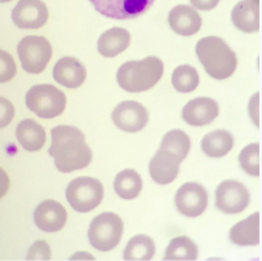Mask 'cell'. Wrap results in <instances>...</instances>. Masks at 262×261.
I'll return each mask as SVG.
<instances>
[{
  "label": "cell",
  "instance_id": "obj_1",
  "mask_svg": "<svg viewBox=\"0 0 262 261\" xmlns=\"http://www.w3.org/2000/svg\"><path fill=\"white\" fill-rule=\"evenodd\" d=\"M48 153L53 156L57 170L63 173L88 167L93 156L85 135L74 126H57L52 129V144Z\"/></svg>",
  "mask_w": 262,
  "mask_h": 261
},
{
  "label": "cell",
  "instance_id": "obj_2",
  "mask_svg": "<svg viewBox=\"0 0 262 261\" xmlns=\"http://www.w3.org/2000/svg\"><path fill=\"white\" fill-rule=\"evenodd\" d=\"M195 52L211 78L224 81L235 73L238 58L224 39L219 36H206L200 39L195 47Z\"/></svg>",
  "mask_w": 262,
  "mask_h": 261
},
{
  "label": "cell",
  "instance_id": "obj_3",
  "mask_svg": "<svg viewBox=\"0 0 262 261\" xmlns=\"http://www.w3.org/2000/svg\"><path fill=\"white\" fill-rule=\"evenodd\" d=\"M164 64L155 56H149L141 61H128L116 73L118 84L124 91L140 93L157 86L163 76Z\"/></svg>",
  "mask_w": 262,
  "mask_h": 261
},
{
  "label": "cell",
  "instance_id": "obj_4",
  "mask_svg": "<svg viewBox=\"0 0 262 261\" xmlns=\"http://www.w3.org/2000/svg\"><path fill=\"white\" fill-rule=\"evenodd\" d=\"M66 104L65 93L52 84H36L26 93L29 110L44 119L60 116L65 111Z\"/></svg>",
  "mask_w": 262,
  "mask_h": 261
},
{
  "label": "cell",
  "instance_id": "obj_5",
  "mask_svg": "<svg viewBox=\"0 0 262 261\" xmlns=\"http://www.w3.org/2000/svg\"><path fill=\"white\" fill-rule=\"evenodd\" d=\"M124 224L122 217L114 212H105L96 216L90 225L88 238L93 248L107 252L120 243Z\"/></svg>",
  "mask_w": 262,
  "mask_h": 261
},
{
  "label": "cell",
  "instance_id": "obj_6",
  "mask_svg": "<svg viewBox=\"0 0 262 261\" xmlns=\"http://www.w3.org/2000/svg\"><path fill=\"white\" fill-rule=\"evenodd\" d=\"M66 198L75 211L86 213L101 205L103 199V185L91 176H81L69 184Z\"/></svg>",
  "mask_w": 262,
  "mask_h": 261
},
{
  "label": "cell",
  "instance_id": "obj_7",
  "mask_svg": "<svg viewBox=\"0 0 262 261\" xmlns=\"http://www.w3.org/2000/svg\"><path fill=\"white\" fill-rule=\"evenodd\" d=\"M22 69L30 74H41L51 61L53 49L44 36H25L17 46Z\"/></svg>",
  "mask_w": 262,
  "mask_h": 261
},
{
  "label": "cell",
  "instance_id": "obj_8",
  "mask_svg": "<svg viewBox=\"0 0 262 261\" xmlns=\"http://www.w3.org/2000/svg\"><path fill=\"white\" fill-rule=\"evenodd\" d=\"M98 13L114 19H132L146 13L155 0H90Z\"/></svg>",
  "mask_w": 262,
  "mask_h": 261
},
{
  "label": "cell",
  "instance_id": "obj_9",
  "mask_svg": "<svg viewBox=\"0 0 262 261\" xmlns=\"http://www.w3.org/2000/svg\"><path fill=\"white\" fill-rule=\"evenodd\" d=\"M249 193L246 186L235 180L222 181L216 189V207L224 213H241L248 207Z\"/></svg>",
  "mask_w": 262,
  "mask_h": 261
},
{
  "label": "cell",
  "instance_id": "obj_10",
  "mask_svg": "<svg viewBox=\"0 0 262 261\" xmlns=\"http://www.w3.org/2000/svg\"><path fill=\"white\" fill-rule=\"evenodd\" d=\"M174 203L180 213L186 217H198L208 205V191L199 183H186L177 190Z\"/></svg>",
  "mask_w": 262,
  "mask_h": 261
},
{
  "label": "cell",
  "instance_id": "obj_11",
  "mask_svg": "<svg viewBox=\"0 0 262 261\" xmlns=\"http://www.w3.org/2000/svg\"><path fill=\"white\" fill-rule=\"evenodd\" d=\"M114 124L128 133L140 132L149 122V111L137 101H123L111 114Z\"/></svg>",
  "mask_w": 262,
  "mask_h": 261
},
{
  "label": "cell",
  "instance_id": "obj_12",
  "mask_svg": "<svg viewBox=\"0 0 262 261\" xmlns=\"http://www.w3.org/2000/svg\"><path fill=\"white\" fill-rule=\"evenodd\" d=\"M48 18L49 12L43 0H19L12 11V19L19 29H40Z\"/></svg>",
  "mask_w": 262,
  "mask_h": 261
},
{
  "label": "cell",
  "instance_id": "obj_13",
  "mask_svg": "<svg viewBox=\"0 0 262 261\" xmlns=\"http://www.w3.org/2000/svg\"><path fill=\"white\" fill-rule=\"evenodd\" d=\"M34 221L39 229L43 232H60L68 221V211L60 202L47 199L35 208Z\"/></svg>",
  "mask_w": 262,
  "mask_h": 261
},
{
  "label": "cell",
  "instance_id": "obj_14",
  "mask_svg": "<svg viewBox=\"0 0 262 261\" xmlns=\"http://www.w3.org/2000/svg\"><path fill=\"white\" fill-rule=\"evenodd\" d=\"M220 108L217 101L209 97H198L189 101L182 109V119L194 127L211 124L219 116Z\"/></svg>",
  "mask_w": 262,
  "mask_h": 261
},
{
  "label": "cell",
  "instance_id": "obj_15",
  "mask_svg": "<svg viewBox=\"0 0 262 261\" xmlns=\"http://www.w3.org/2000/svg\"><path fill=\"white\" fill-rule=\"evenodd\" d=\"M181 160L174 154L160 149L149 165V172L152 180L159 185H167L176 180L180 172Z\"/></svg>",
  "mask_w": 262,
  "mask_h": 261
},
{
  "label": "cell",
  "instance_id": "obj_16",
  "mask_svg": "<svg viewBox=\"0 0 262 261\" xmlns=\"http://www.w3.org/2000/svg\"><path fill=\"white\" fill-rule=\"evenodd\" d=\"M53 78L66 88H79L85 82V66L75 57H63L54 65Z\"/></svg>",
  "mask_w": 262,
  "mask_h": 261
},
{
  "label": "cell",
  "instance_id": "obj_17",
  "mask_svg": "<svg viewBox=\"0 0 262 261\" xmlns=\"http://www.w3.org/2000/svg\"><path fill=\"white\" fill-rule=\"evenodd\" d=\"M168 24L173 31L182 36H191L202 27V17L189 6H176L169 12Z\"/></svg>",
  "mask_w": 262,
  "mask_h": 261
},
{
  "label": "cell",
  "instance_id": "obj_18",
  "mask_svg": "<svg viewBox=\"0 0 262 261\" xmlns=\"http://www.w3.org/2000/svg\"><path fill=\"white\" fill-rule=\"evenodd\" d=\"M234 26L243 32L259 31V0H242L231 11Z\"/></svg>",
  "mask_w": 262,
  "mask_h": 261
},
{
  "label": "cell",
  "instance_id": "obj_19",
  "mask_svg": "<svg viewBox=\"0 0 262 261\" xmlns=\"http://www.w3.org/2000/svg\"><path fill=\"white\" fill-rule=\"evenodd\" d=\"M130 34L123 27H113L103 31L97 43L98 52L106 58H113L129 47Z\"/></svg>",
  "mask_w": 262,
  "mask_h": 261
},
{
  "label": "cell",
  "instance_id": "obj_20",
  "mask_svg": "<svg viewBox=\"0 0 262 261\" xmlns=\"http://www.w3.org/2000/svg\"><path fill=\"white\" fill-rule=\"evenodd\" d=\"M16 136L22 148L27 151H39L46 144V129L34 119H24L16 128Z\"/></svg>",
  "mask_w": 262,
  "mask_h": 261
},
{
  "label": "cell",
  "instance_id": "obj_21",
  "mask_svg": "<svg viewBox=\"0 0 262 261\" xmlns=\"http://www.w3.org/2000/svg\"><path fill=\"white\" fill-rule=\"evenodd\" d=\"M231 243L236 246H257L259 243V213H252L249 217L239 221L229 232Z\"/></svg>",
  "mask_w": 262,
  "mask_h": 261
},
{
  "label": "cell",
  "instance_id": "obj_22",
  "mask_svg": "<svg viewBox=\"0 0 262 261\" xmlns=\"http://www.w3.org/2000/svg\"><path fill=\"white\" fill-rule=\"evenodd\" d=\"M234 146V137L225 129L209 132L202 140V150L211 158H222Z\"/></svg>",
  "mask_w": 262,
  "mask_h": 261
},
{
  "label": "cell",
  "instance_id": "obj_23",
  "mask_svg": "<svg viewBox=\"0 0 262 261\" xmlns=\"http://www.w3.org/2000/svg\"><path fill=\"white\" fill-rule=\"evenodd\" d=\"M142 178L141 175L135 170H124L116 175L114 180L115 193L123 199H135L140 195L142 190Z\"/></svg>",
  "mask_w": 262,
  "mask_h": 261
},
{
  "label": "cell",
  "instance_id": "obj_24",
  "mask_svg": "<svg viewBox=\"0 0 262 261\" xmlns=\"http://www.w3.org/2000/svg\"><path fill=\"white\" fill-rule=\"evenodd\" d=\"M155 255V242L146 234H137L130 238L124 250V260H151Z\"/></svg>",
  "mask_w": 262,
  "mask_h": 261
},
{
  "label": "cell",
  "instance_id": "obj_25",
  "mask_svg": "<svg viewBox=\"0 0 262 261\" xmlns=\"http://www.w3.org/2000/svg\"><path fill=\"white\" fill-rule=\"evenodd\" d=\"M198 253L196 243L191 238L181 235L170 240L165 250L164 260H196Z\"/></svg>",
  "mask_w": 262,
  "mask_h": 261
},
{
  "label": "cell",
  "instance_id": "obj_26",
  "mask_svg": "<svg viewBox=\"0 0 262 261\" xmlns=\"http://www.w3.org/2000/svg\"><path fill=\"white\" fill-rule=\"evenodd\" d=\"M190 148H191L190 137L181 129H172L165 133L162 144H160V149H164V150L174 154L181 162L186 159Z\"/></svg>",
  "mask_w": 262,
  "mask_h": 261
},
{
  "label": "cell",
  "instance_id": "obj_27",
  "mask_svg": "<svg viewBox=\"0 0 262 261\" xmlns=\"http://www.w3.org/2000/svg\"><path fill=\"white\" fill-rule=\"evenodd\" d=\"M172 84L180 93H190L199 86V74L190 65H181L173 71Z\"/></svg>",
  "mask_w": 262,
  "mask_h": 261
},
{
  "label": "cell",
  "instance_id": "obj_28",
  "mask_svg": "<svg viewBox=\"0 0 262 261\" xmlns=\"http://www.w3.org/2000/svg\"><path fill=\"white\" fill-rule=\"evenodd\" d=\"M239 163L244 172L253 177H258L261 172V148L259 144L254 143L246 146L239 154Z\"/></svg>",
  "mask_w": 262,
  "mask_h": 261
},
{
  "label": "cell",
  "instance_id": "obj_29",
  "mask_svg": "<svg viewBox=\"0 0 262 261\" xmlns=\"http://www.w3.org/2000/svg\"><path fill=\"white\" fill-rule=\"evenodd\" d=\"M0 59L3 62V70L0 73V83H7L16 76L17 65L11 53L0 49Z\"/></svg>",
  "mask_w": 262,
  "mask_h": 261
},
{
  "label": "cell",
  "instance_id": "obj_30",
  "mask_svg": "<svg viewBox=\"0 0 262 261\" xmlns=\"http://www.w3.org/2000/svg\"><path fill=\"white\" fill-rule=\"evenodd\" d=\"M51 247L46 240H36L27 252V260H51Z\"/></svg>",
  "mask_w": 262,
  "mask_h": 261
},
{
  "label": "cell",
  "instance_id": "obj_31",
  "mask_svg": "<svg viewBox=\"0 0 262 261\" xmlns=\"http://www.w3.org/2000/svg\"><path fill=\"white\" fill-rule=\"evenodd\" d=\"M14 114H16V110H14L13 104L7 100L6 97H0V129L11 124Z\"/></svg>",
  "mask_w": 262,
  "mask_h": 261
},
{
  "label": "cell",
  "instance_id": "obj_32",
  "mask_svg": "<svg viewBox=\"0 0 262 261\" xmlns=\"http://www.w3.org/2000/svg\"><path fill=\"white\" fill-rule=\"evenodd\" d=\"M192 6L199 11H212L220 3V0H190Z\"/></svg>",
  "mask_w": 262,
  "mask_h": 261
},
{
  "label": "cell",
  "instance_id": "obj_33",
  "mask_svg": "<svg viewBox=\"0 0 262 261\" xmlns=\"http://www.w3.org/2000/svg\"><path fill=\"white\" fill-rule=\"evenodd\" d=\"M249 113H251L252 119H253L254 124L257 127L259 126V119H258V114H259V94H254L252 97L251 104H249Z\"/></svg>",
  "mask_w": 262,
  "mask_h": 261
},
{
  "label": "cell",
  "instance_id": "obj_34",
  "mask_svg": "<svg viewBox=\"0 0 262 261\" xmlns=\"http://www.w3.org/2000/svg\"><path fill=\"white\" fill-rule=\"evenodd\" d=\"M9 186H11V180L4 168H0V198L6 197V194L8 193Z\"/></svg>",
  "mask_w": 262,
  "mask_h": 261
},
{
  "label": "cell",
  "instance_id": "obj_35",
  "mask_svg": "<svg viewBox=\"0 0 262 261\" xmlns=\"http://www.w3.org/2000/svg\"><path fill=\"white\" fill-rule=\"evenodd\" d=\"M8 2H12V0H0V3H8Z\"/></svg>",
  "mask_w": 262,
  "mask_h": 261
}]
</instances>
